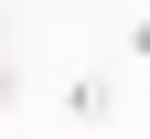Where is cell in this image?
Here are the masks:
<instances>
[{"mask_svg": "<svg viewBox=\"0 0 150 139\" xmlns=\"http://www.w3.org/2000/svg\"><path fill=\"white\" fill-rule=\"evenodd\" d=\"M64 118H118V86H107V75H64Z\"/></svg>", "mask_w": 150, "mask_h": 139, "instance_id": "6da1fadb", "label": "cell"}, {"mask_svg": "<svg viewBox=\"0 0 150 139\" xmlns=\"http://www.w3.org/2000/svg\"><path fill=\"white\" fill-rule=\"evenodd\" d=\"M0 107H22V64H11V54H0Z\"/></svg>", "mask_w": 150, "mask_h": 139, "instance_id": "7a4b0ae2", "label": "cell"}, {"mask_svg": "<svg viewBox=\"0 0 150 139\" xmlns=\"http://www.w3.org/2000/svg\"><path fill=\"white\" fill-rule=\"evenodd\" d=\"M129 54H139V64H150V22H139V32H129Z\"/></svg>", "mask_w": 150, "mask_h": 139, "instance_id": "3957f363", "label": "cell"}]
</instances>
